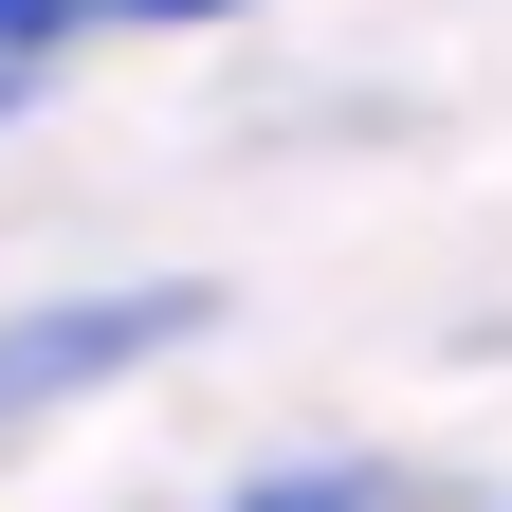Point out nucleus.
Listing matches in <instances>:
<instances>
[{"label": "nucleus", "instance_id": "f257e3e1", "mask_svg": "<svg viewBox=\"0 0 512 512\" xmlns=\"http://www.w3.org/2000/svg\"><path fill=\"white\" fill-rule=\"evenodd\" d=\"M165 330H202V293H183V275H147V293H74V311H19V330H0V421H19V403H74V384H110V366H147Z\"/></svg>", "mask_w": 512, "mask_h": 512}, {"label": "nucleus", "instance_id": "f03ea898", "mask_svg": "<svg viewBox=\"0 0 512 512\" xmlns=\"http://www.w3.org/2000/svg\"><path fill=\"white\" fill-rule=\"evenodd\" d=\"M238 512H403V476H256Z\"/></svg>", "mask_w": 512, "mask_h": 512}, {"label": "nucleus", "instance_id": "7ed1b4c3", "mask_svg": "<svg viewBox=\"0 0 512 512\" xmlns=\"http://www.w3.org/2000/svg\"><path fill=\"white\" fill-rule=\"evenodd\" d=\"M92 19H183V0H92Z\"/></svg>", "mask_w": 512, "mask_h": 512}]
</instances>
